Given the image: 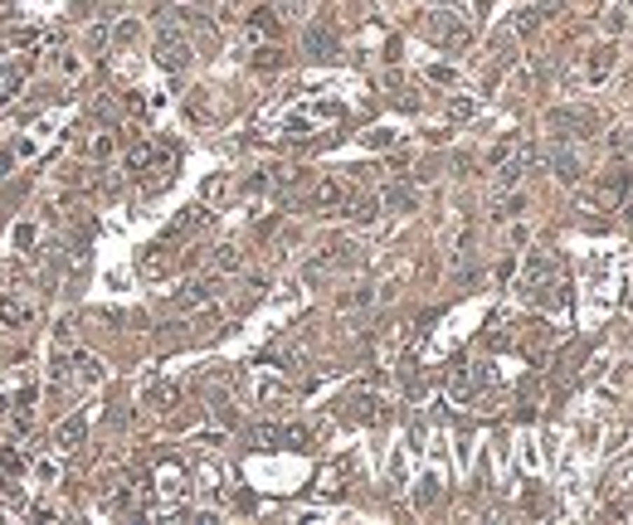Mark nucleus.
I'll return each instance as SVG.
<instances>
[{"label":"nucleus","mask_w":633,"mask_h":525,"mask_svg":"<svg viewBox=\"0 0 633 525\" xmlns=\"http://www.w3.org/2000/svg\"><path fill=\"white\" fill-rule=\"evenodd\" d=\"M186 54H190V49H186L181 39L161 34V64H166V69H181V64H186Z\"/></svg>","instance_id":"obj_1"},{"label":"nucleus","mask_w":633,"mask_h":525,"mask_svg":"<svg viewBox=\"0 0 633 525\" xmlns=\"http://www.w3.org/2000/svg\"><path fill=\"white\" fill-rule=\"evenodd\" d=\"M78 438H83V419H69L64 428H59V447H74Z\"/></svg>","instance_id":"obj_2"},{"label":"nucleus","mask_w":633,"mask_h":525,"mask_svg":"<svg viewBox=\"0 0 633 525\" xmlns=\"http://www.w3.org/2000/svg\"><path fill=\"white\" fill-rule=\"evenodd\" d=\"M10 88H15V73H10V69H0V103H5V93H10Z\"/></svg>","instance_id":"obj_3"}]
</instances>
